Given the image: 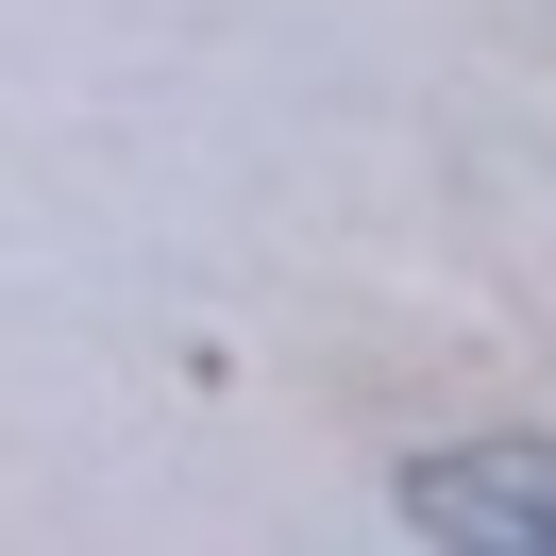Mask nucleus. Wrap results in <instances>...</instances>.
<instances>
[{"label":"nucleus","instance_id":"f257e3e1","mask_svg":"<svg viewBox=\"0 0 556 556\" xmlns=\"http://www.w3.org/2000/svg\"><path fill=\"white\" fill-rule=\"evenodd\" d=\"M405 522H421V540H556V455L540 439L405 455Z\"/></svg>","mask_w":556,"mask_h":556}]
</instances>
